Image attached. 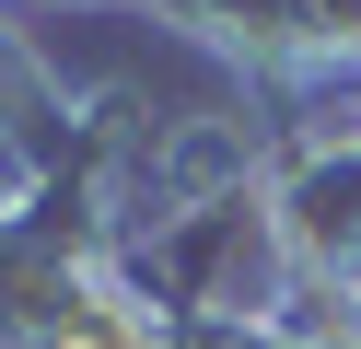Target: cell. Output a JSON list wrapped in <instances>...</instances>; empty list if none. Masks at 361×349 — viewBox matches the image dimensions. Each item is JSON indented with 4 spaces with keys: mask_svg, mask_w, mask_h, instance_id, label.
<instances>
[{
    "mask_svg": "<svg viewBox=\"0 0 361 349\" xmlns=\"http://www.w3.org/2000/svg\"><path fill=\"white\" fill-rule=\"evenodd\" d=\"M0 349H12V338H0Z\"/></svg>",
    "mask_w": 361,
    "mask_h": 349,
    "instance_id": "cell-2",
    "label": "cell"
},
{
    "mask_svg": "<svg viewBox=\"0 0 361 349\" xmlns=\"http://www.w3.org/2000/svg\"><path fill=\"white\" fill-rule=\"evenodd\" d=\"M257 198H268L280 279H303V291H361V128L268 140Z\"/></svg>",
    "mask_w": 361,
    "mask_h": 349,
    "instance_id": "cell-1",
    "label": "cell"
},
{
    "mask_svg": "<svg viewBox=\"0 0 361 349\" xmlns=\"http://www.w3.org/2000/svg\"><path fill=\"white\" fill-rule=\"evenodd\" d=\"M350 302H361V291H350Z\"/></svg>",
    "mask_w": 361,
    "mask_h": 349,
    "instance_id": "cell-3",
    "label": "cell"
}]
</instances>
